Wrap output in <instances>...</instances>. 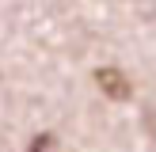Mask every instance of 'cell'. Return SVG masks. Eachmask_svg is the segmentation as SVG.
I'll list each match as a JSON object with an SVG mask.
<instances>
[{
	"mask_svg": "<svg viewBox=\"0 0 156 152\" xmlns=\"http://www.w3.org/2000/svg\"><path fill=\"white\" fill-rule=\"evenodd\" d=\"M95 80H99V88H103L111 99H129V80L118 72V68H99Z\"/></svg>",
	"mask_w": 156,
	"mask_h": 152,
	"instance_id": "obj_1",
	"label": "cell"
},
{
	"mask_svg": "<svg viewBox=\"0 0 156 152\" xmlns=\"http://www.w3.org/2000/svg\"><path fill=\"white\" fill-rule=\"evenodd\" d=\"M30 152H57V144H53L50 133H42V137H34V141H30Z\"/></svg>",
	"mask_w": 156,
	"mask_h": 152,
	"instance_id": "obj_2",
	"label": "cell"
}]
</instances>
